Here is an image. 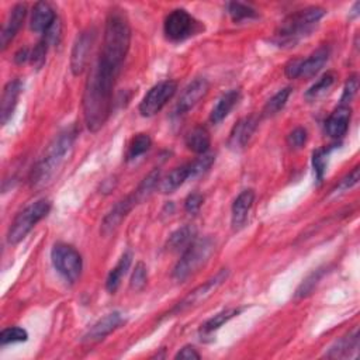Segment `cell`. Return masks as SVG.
<instances>
[{"mask_svg":"<svg viewBox=\"0 0 360 360\" xmlns=\"http://www.w3.org/2000/svg\"><path fill=\"white\" fill-rule=\"evenodd\" d=\"M120 71L99 57L89 74L84 92V117L92 133H98L112 114L113 89Z\"/></svg>","mask_w":360,"mask_h":360,"instance_id":"6da1fadb","label":"cell"},{"mask_svg":"<svg viewBox=\"0 0 360 360\" xmlns=\"http://www.w3.org/2000/svg\"><path fill=\"white\" fill-rule=\"evenodd\" d=\"M131 44L130 23L123 11H112L106 20L100 58L121 69Z\"/></svg>","mask_w":360,"mask_h":360,"instance_id":"7a4b0ae2","label":"cell"},{"mask_svg":"<svg viewBox=\"0 0 360 360\" xmlns=\"http://www.w3.org/2000/svg\"><path fill=\"white\" fill-rule=\"evenodd\" d=\"M78 137V128L75 126L65 128L61 131L53 142L48 145L46 154L40 159V162L36 165L32 173V185L36 187L44 186L57 172V169L62 165L65 161V156L72 149L75 140Z\"/></svg>","mask_w":360,"mask_h":360,"instance_id":"3957f363","label":"cell"},{"mask_svg":"<svg viewBox=\"0 0 360 360\" xmlns=\"http://www.w3.org/2000/svg\"><path fill=\"white\" fill-rule=\"evenodd\" d=\"M325 13L326 12L322 8L312 6L290 15L281 22L272 41L281 48L294 47L298 41L312 33V30L325 16Z\"/></svg>","mask_w":360,"mask_h":360,"instance_id":"277c9868","label":"cell"},{"mask_svg":"<svg viewBox=\"0 0 360 360\" xmlns=\"http://www.w3.org/2000/svg\"><path fill=\"white\" fill-rule=\"evenodd\" d=\"M215 249V244L211 238L196 239L187 249L183 251L182 258L173 269V279L176 281H185L190 276L199 272L204 266Z\"/></svg>","mask_w":360,"mask_h":360,"instance_id":"5b68a950","label":"cell"},{"mask_svg":"<svg viewBox=\"0 0 360 360\" xmlns=\"http://www.w3.org/2000/svg\"><path fill=\"white\" fill-rule=\"evenodd\" d=\"M51 210V203L46 199L39 200L29 207H26L22 213L18 214L15 221L12 222L8 231V242L11 245H16L23 241L27 234L43 220L48 215Z\"/></svg>","mask_w":360,"mask_h":360,"instance_id":"8992f818","label":"cell"},{"mask_svg":"<svg viewBox=\"0 0 360 360\" xmlns=\"http://www.w3.org/2000/svg\"><path fill=\"white\" fill-rule=\"evenodd\" d=\"M51 260L58 273L69 283H75L81 277L84 260L74 246L68 244H55L51 251Z\"/></svg>","mask_w":360,"mask_h":360,"instance_id":"52a82bcc","label":"cell"},{"mask_svg":"<svg viewBox=\"0 0 360 360\" xmlns=\"http://www.w3.org/2000/svg\"><path fill=\"white\" fill-rule=\"evenodd\" d=\"M200 29L199 22L185 9L171 12L164 23L165 37L172 43H180L194 36Z\"/></svg>","mask_w":360,"mask_h":360,"instance_id":"ba28073f","label":"cell"},{"mask_svg":"<svg viewBox=\"0 0 360 360\" xmlns=\"http://www.w3.org/2000/svg\"><path fill=\"white\" fill-rule=\"evenodd\" d=\"M178 84L175 81H164L156 84L149 92L144 96L142 102L140 103V113L144 117H152L158 114L168 102L176 95Z\"/></svg>","mask_w":360,"mask_h":360,"instance_id":"9c48e42d","label":"cell"},{"mask_svg":"<svg viewBox=\"0 0 360 360\" xmlns=\"http://www.w3.org/2000/svg\"><path fill=\"white\" fill-rule=\"evenodd\" d=\"M228 274H229L228 269H221L215 276H213L204 284H201L197 288H194L193 291H190L180 302H178L172 308L171 315L180 314V312H183L186 309H190V308L199 305L200 302H203L206 298H208L228 279Z\"/></svg>","mask_w":360,"mask_h":360,"instance_id":"30bf717a","label":"cell"},{"mask_svg":"<svg viewBox=\"0 0 360 360\" xmlns=\"http://www.w3.org/2000/svg\"><path fill=\"white\" fill-rule=\"evenodd\" d=\"M141 201H144V199L141 197V194L137 190H134V193H131L126 199L120 200L112 208V211L105 217V220L102 222V234L106 236L113 234L121 225V222L126 220V217L130 214V211L135 206H138Z\"/></svg>","mask_w":360,"mask_h":360,"instance_id":"8fae6325","label":"cell"},{"mask_svg":"<svg viewBox=\"0 0 360 360\" xmlns=\"http://www.w3.org/2000/svg\"><path fill=\"white\" fill-rule=\"evenodd\" d=\"M210 89V84L206 78H196L193 82L189 84V86L183 91L175 112H173V117H183L186 116L192 109H194L200 100H203L206 98V95L208 93Z\"/></svg>","mask_w":360,"mask_h":360,"instance_id":"7c38bea8","label":"cell"},{"mask_svg":"<svg viewBox=\"0 0 360 360\" xmlns=\"http://www.w3.org/2000/svg\"><path fill=\"white\" fill-rule=\"evenodd\" d=\"M96 40V32L93 29H89L86 32H82L74 44L72 54H71V71L75 76H79L84 74L89 55L92 51V47Z\"/></svg>","mask_w":360,"mask_h":360,"instance_id":"4fadbf2b","label":"cell"},{"mask_svg":"<svg viewBox=\"0 0 360 360\" xmlns=\"http://www.w3.org/2000/svg\"><path fill=\"white\" fill-rule=\"evenodd\" d=\"M255 197V192L252 189H246L235 199L231 208V225L234 231H239L245 227L249 211L253 207Z\"/></svg>","mask_w":360,"mask_h":360,"instance_id":"5bb4252c","label":"cell"},{"mask_svg":"<svg viewBox=\"0 0 360 360\" xmlns=\"http://www.w3.org/2000/svg\"><path fill=\"white\" fill-rule=\"evenodd\" d=\"M124 322V318L121 315V312L114 311L107 314L106 316L100 318L89 331L88 333L84 336L85 342H99L102 339H105L106 336H109L112 332H114L117 328H120V325Z\"/></svg>","mask_w":360,"mask_h":360,"instance_id":"9a60e30c","label":"cell"},{"mask_svg":"<svg viewBox=\"0 0 360 360\" xmlns=\"http://www.w3.org/2000/svg\"><path fill=\"white\" fill-rule=\"evenodd\" d=\"M350 117H352L350 107L339 106L325 121V133L333 140L343 138L349 130Z\"/></svg>","mask_w":360,"mask_h":360,"instance_id":"2e32d148","label":"cell"},{"mask_svg":"<svg viewBox=\"0 0 360 360\" xmlns=\"http://www.w3.org/2000/svg\"><path fill=\"white\" fill-rule=\"evenodd\" d=\"M256 127H258V120L255 117H245V119L239 120L234 126V128L229 134V141H228L229 148H232L235 151L245 148L249 144L252 135L255 134Z\"/></svg>","mask_w":360,"mask_h":360,"instance_id":"e0dca14e","label":"cell"},{"mask_svg":"<svg viewBox=\"0 0 360 360\" xmlns=\"http://www.w3.org/2000/svg\"><path fill=\"white\" fill-rule=\"evenodd\" d=\"M22 89H23V85L19 79L11 81L5 86V91L2 95V106H0V121H2V126H6L8 121L12 119L13 112L18 106Z\"/></svg>","mask_w":360,"mask_h":360,"instance_id":"ac0fdd59","label":"cell"},{"mask_svg":"<svg viewBox=\"0 0 360 360\" xmlns=\"http://www.w3.org/2000/svg\"><path fill=\"white\" fill-rule=\"evenodd\" d=\"M27 16V8L26 5H16L12 12H11V16L2 30V39H0V44H2V50H6L8 46L13 41V39L16 37V34L20 32L23 23H25V19Z\"/></svg>","mask_w":360,"mask_h":360,"instance_id":"d6986e66","label":"cell"},{"mask_svg":"<svg viewBox=\"0 0 360 360\" xmlns=\"http://www.w3.org/2000/svg\"><path fill=\"white\" fill-rule=\"evenodd\" d=\"M329 48L326 46L318 48L315 53H312L307 60L300 58V65H298V78L309 79L315 76L324 65L329 60Z\"/></svg>","mask_w":360,"mask_h":360,"instance_id":"ffe728a7","label":"cell"},{"mask_svg":"<svg viewBox=\"0 0 360 360\" xmlns=\"http://www.w3.org/2000/svg\"><path fill=\"white\" fill-rule=\"evenodd\" d=\"M57 20L55 11L47 2H39L32 13L30 29L36 33H46Z\"/></svg>","mask_w":360,"mask_h":360,"instance_id":"44dd1931","label":"cell"},{"mask_svg":"<svg viewBox=\"0 0 360 360\" xmlns=\"http://www.w3.org/2000/svg\"><path fill=\"white\" fill-rule=\"evenodd\" d=\"M359 352V332L354 329L352 333L340 338L336 340L325 353V357L331 359H345V357H353L357 356Z\"/></svg>","mask_w":360,"mask_h":360,"instance_id":"7402d4cb","label":"cell"},{"mask_svg":"<svg viewBox=\"0 0 360 360\" xmlns=\"http://www.w3.org/2000/svg\"><path fill=\"white\" fill-rule=\"evenodd\" d=\"M241 100V91L239 89H231L227 93H224L210 114L211 124H220L222 120L228 117V114L232 112V109L238 105Z\"/></svg>","mask_w":360,"mask_h":360,"instance_id":"603a6c76","label":"cell"},{"mask_svg":"<svg viewBox=\"0 0 360 360\" xmlns=\"http://www.w3.org/2000/svg\"><path fill=\"white\" fill-rule=\"evenodd\" d=\"M133 263V252L127 251L126 253H123V256L120 258V260L117 262V265L110 270L107 280H106V288L109 293H116L124 279V276L127 274L130 266Z\"/></svg>","mask_w":360,"mask_h":360,"instance_id":"cb8c5ba5","label":"cell"},{"mask_svg":"<svg viewBox=\"0 0 360 360\" xmlns=\"http://www.w3.org/2000/svg\"><path fill=\"white\" fill-rule=\"evenodd\" d=\"M211 138L206 127H196L186 135V147L199 155H204L210 149Z\"/></svg>","mask_w":360,"mask_h":360,"instance_id":"d4e9b609","label":"cell"},{"mask_svg":"<svg viewBox=\"0 0 360 360\" xmlns=\"http://www.w3.org/2000/svg\"><path fill=\"white\" fill-rule=\"evenodd\" d=\"M196 228L192 225H185L175 231L168 241V249L172 252H183L196 241Z\"/></svg>","mask_w":360,"mask_h":360,"instance_id":"484cf974","label":"cell"},{"mask_svg":"<svg viewBox=\"0 0 360 360\" xmlns=\"http://www.w3.org/2000/svg\"><path fill=\"white\" fill-rule=\"evenodd\" d=\"M190 178V164L175 168L161 183L159 189L162 193L169 194L176 192Z\"/></svg>","mask_w":360,"mask_h":360,"instance_id":"4316f807","label":"cell"},{"mask_svg":"<svg viewBox=\"0 0 360 360\" xmlns=\"http://www.w3.org/2000/svg\"><path fill=\"white\" fill-rule=\"evenodd\" d=\"M241 312V308H228L224 309L218 314H215L214 316H211L210 319H207L201 328H200V333L203 336H210L213 335L215 331H218L224 324H227L229 319H232L234 316H236Z\"/></svg>","mask_w":360,"mask_h":360,"instance_id":"83f0119b","label":"cell"},{"mask_svg":"<svg viewBox=\"0 0 360 360\" xmlns=\"http://www.w3.org/2000/svg\"><path fill=\"white\" fill-rule=\"evenodd\" d=\"M336 82V75L333 72H326L325 75H322L305 93V99L307 100H316L322 96H325L329 89L335 85Z\"/></svg>","mask_w":360,"mask_h":360,"instance_id":"f1b7e54d","label":"cell"},{"mask_svg":"<svg viewBox=\"0 0 360 360\" xmlns=\"http://www.w3.org/2000/svg\"><path fill=\"white\" fill-rule=\"evenodd\" d=\"M291 95V88H284L281 91H279L272 99L267 100V103L265 105L263 110H262V116L263 117H273L276 116L279 112H281L284 109V106L287 105V100Z\"/></svg>","mask_w":360,"mask_h":360,"instance_id":"f546056e","label":"cell"},{"mask_svg":"<svg viewBox=\"0 0 360 360\" xmlns=\"http://www.w3.org/2000/svg\"><path fill=\"white\" fill-rule=\"evenodd\" d=\"M333 147V145H332ZM332 147H324L319 148L316 151H314L312 154V168H314V173H315V179L318 183H322L324 176L326 173V166H328V158L332 152Z\"/></svg>","mask_w":360,"mask_h":360,"instance_id":"4dcf8cb0","label":"cell"},{"mask_svg":"<svg viewBox=\"0 0 360 360\" xmlns=\"http://www.w3.org/2000/svg\"><path fill=\"white\" fill-rule=\"evenodd\" d=\"M151 145H152V140H151V137H149L148 134H144V133L137 134V135L131 140V142H130V145H128L127 161H134V159H137L138 156L144 155L145 152L149 151Z\"/></svg>","mask_w":360,"mask_h":360,"instance_id":"1f68e13d","label":"cell"},{"mask_svg":"<svg viewBox=\"0 0 360 360\" xmlns=\"http://www.w3.org/2000/svg\"><path fill=\"white\" fill-rule=\"evenodd\" d=\"M228 15L231 16L234 23H241L245 20H253L258 19V12L245 4L241 2H232L228 5Z\"/></svg>","mask_w":360,"mask_h":360,"instance_id":"d6a6232c","label":"cell"},{"mask_svg":"<svg viewBox=\"0 0 360 360\" xmlns=\"http://www.w3.org/2000/svg\"><path fill=\"white\" fill-rule=\"evenodd\" d=\"M27 339H29L27 331L20 326L5 328L2 332H0V345L2 346L11 345V343H18V342H26Z\"/></svg>","mask_w":360,"mask_h":360,"instance_id":"836d02e7","label":"cell"},{"mask_svg":"<svg viewBox=\"0 0 360 360\" xmlns=\"http://www.w3.org/2000/svg\"><path fill=\"white\" fill-rule=\"evenodd\" d=\"M325 270L324 269H316L314 270L302 283L301 286L297 288V297H307L308 294H311L314 291V288L316 287V284L319 283V280L325 276Z\"/></svg>","mask_w":360,"mask_h":360,"instance_id":"e575fe53","label":"cell"},{"mask_svg":"<svg viewBox=\"0 0 360 360\" xmlns=\"http://www.w3.org/2000/svg\"><path fill=\"white\" fill-rule=\"evenodd\" d=\"M148 283V270L144 262H138L135 265V269L133 272L131 280H130V287L134 291H141L145 288Z\"/></svg>","mask_w":360,"mask_h":360,"instance_id":"d590c367","label":"cell"},{"mask_svg":"<svg viewBox=\"0 0 360 360\" xmlns=\"http://www.w3.org/2000/svg\"><path fill=\"white\" fill-rule=\"evenodd\" d=\"M215 161V156L214 155H201L199 159H196L194 162L190 164V178H197V176H201L204 175L214 164Z\"/></svg>","mask_w":360,"mask_h":360,"instance_id":"8d00e7d4","label":"cell"},{"mask_svg":"<svg viewBox=\"0 0 360 360\" xmlns=\"http://www.w3.org/2000/svg\"><path fill=\"white\" fill-rule=\"evenodd\" d=\"M48 50H50V46L47 44V41L44 39H41L37 43V46L34 47V50L32 53V57H30V61H32V64L36 69H41L44 67Z\"/></svg>","mask_w":360,"mask_h":360,"instance_id":"74e56055","label":"cell"},{"mask_svg":"<svg viewBox=\"0 0 360 360\" xmlns=\"http://www.w3.org/2000/svg\"><path fill=\"white\" fill-rule=\"evenodd\" d=\"M357 91H359V79H357V75H353L347 79V82L343 88V93H342L339 106H349V103L357 95Z\"/></svg>","mask_w":360,"mask_h":360,"instance_id":"f35d334b","label":"cell"},{"mask_svg":"<svg viewBox=\"0 0 360 360\" xmlns=\"http://www.w3.org/2000/svg\"><path fill=\"white\" fill-rule=\"evenodd\" d=\"M308 140V133L305 128L302 127H297L294 128L288 135H287V144L290 148L293 149H300L305 145Z\"/></svg>","mask_w":360,"mask_h":360,"instance_id":"ab89813d","label":"cell"},{"mask_svg":"<svg viewBox=\"0 0 360 360\" xmlns=\"http://www.w3.org/2000/svg\"><path fill=\"white\" fill-rule=\"evenodd\" d=\"M359 183V166H354L352 172H349L340 182L339 185L336 186L335 192H343V190H349L352 189L353 186H356Z\"/></svg>","mask_w":360,"mask_h":360,"instance_id":"60d3db41","label":"cell"},{"mask_svg":"<svg viewBox=\"0 0 360 360\" xmlns=\"http://www.w3.org/2000/svg\"><path fill=\"white\" fill-rule=\"evenodd\" d=\"M204 203V197L200 193H192L185 201V210L189 214H197Z\"/></svg>","mask_w":360,"mask_h":360,"instance_id":"b9f144b4","label":"cell"},{"mask_svg":"<svg viewBox=\"0 0 360 360\" xmlns=\"http://www.w3.org/2000/svg\"><path fill=\"white\" fill-rule=\"evenodd\" d=\"M200 357H201L200 353H199V352L196 350V347L192 346V345H187V346L182 347V349L176 353V356H175V359H182V360H193V359L199 360Z\"/></svg>","mask_w":360,"mask_h":360,"instance_id":"7bdbcfd3","label":"cell"},{"mask_svg":"<svg viewBox=\"0 0 360 360\" xmlns=\"http://www.w3.org/2000/svg\"><path fill=\"white\" fill-rule=\"evenodd\" d=\"M30 57H32V54L29 53V50H27V48H22V50L15 55V61H16V64L22 65V64H25L26 61H29Z\"/></svg>","mask_w":360,"mask_h":360,"instance_id":"ee69618b","label":"cell"}]
</instances>
